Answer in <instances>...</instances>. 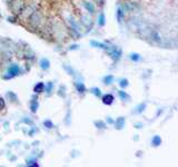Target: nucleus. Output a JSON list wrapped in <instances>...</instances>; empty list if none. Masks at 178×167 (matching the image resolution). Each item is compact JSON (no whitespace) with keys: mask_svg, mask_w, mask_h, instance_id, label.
I'll return each instance as SVG.
<instances>
[{"mask_svg":"<svg viewBox=\"0 0 178 167\" xmlns=\"http://www.w3.org/2000/svg\"><path fill=\"white\" fill-rule=\"evenodd\" d=\"M22 122L26 123V124H29V125H31V124H32V120L28 119V117H27V119H22Z\"/></svg>","mask_w":178,"mask_h":167,"instance_id":"33","label":"nucleus"},{"mask_svg":"<svg viewBox=\"0 0 178 167\" xmlns=\"http://www.w3.org/2000/svg\"><path fill=\"white\" fill-rule=\"evenodd\" d=\"M107 122L109 123V124H112V123H114V120H112V118H110V117H108V119H107Z\"/></svg>","mask_w":178,"mask_h":167,"instance_id":"36","label":"nucleus"},{"mask_svg":"<svg viewBox=\"0 0 178 167\" xmlns=\"http://www.w3.org/2000/svg\"><path fill=\"white\" fill-rule=\"evenodd\" d=\"M44 125H45L47 128H49V129L54 128V124L51 123V120H45V122H44Z\"/></svg>","mask_w":178,"mask_h":167,"instance_id":"28","label":"nucleus"},{"mask_svg":"<svg viewBox=\"0 0 178 167\" xmlns=\"http://www.w3.org/2000/svg\"><path fill=\"white\" fill-rule=\"evenodd\" d=\"M38 107H39V104H38V101H37V98H32V100L30 102V109L32 113H36L37 109H38Z\"/></svg>","mask_w":178,"mask_h":167,"instance_id":"18","label":"nucleus"},{"mask_svg":"<svg viewBox=\"0 0 178 167\" xmlns=\"http://www.w3.org/2000/svg\"><path fill=\"white\" fill-rule=\"evenodd\" d=\"M52 89H54V82L49 81L47 85H45V90L48 92V95H50L51 92H52Z\"/></svg>","mask_w":178,"mask_h":167,"instance_id":"21","label":"nucleus"},{"mask_svg":"<svg viewBox=\"0 0 178 167\" xmlns=\"http://www.w3.org/2000/svg\"><path fill=\"white\" fill-rule=\"evenodd\" d=\"M145 108H146V104H139L137 107H136V110H134L135 114H140L142 111L145 110Z\"/></svg>","mask_w":178,"mask_h":167,"instance_id":"23","label":"nucleus"},{"mask_svg":"<svg viewBox=\"0 0 178 167\" xmlns=\"http://www.w3.org/2000/svg\"><path fill=\"white\" fill-rule=\"evenodd\" d=\"M11 1H14V0H5V2H7V4H10Z\"/></svg>","mask_w":178,"mask_h":167,"instance_id":"37","label":"nucleus"},{"mask_svg":"<svg viewBox=\"0 0 178 167\" xmlns=\"http://www.w3.org/2000/svg\"><path fill=\"white\" fill-rule=\"evenodd\" d=\"M6 96H7V98H8V99L11 101V102H17V100H18V97H17V95H16L15 92H12V91H8Z\"/></svg>","mask_w":178,"mask_h":167,"instance_id":"15","label":"nucleus"},{"mask_svg":"<svg viewBox=\"0 0 178 167\" xmlns=\"http://www.w3.org/2000/svg\"><path fill=\"white\" fill-rule=\"evenodd\" d=\"M104 84L105 85H110V84H112V81H114V76L112 75H107V76L104 77Z\"/></svg>","mask_w":178,"mask_h":167,"instance_id":"19","label":"nucleus"},{"mask_svg":"<svg viewBox=\"0 0 178 167\" xmlns=\"http://www.w3.org/2000/svg\"><path fill=\"white\" fill-rule=\"evenodd\" d=\"M27 165H28V166H38L37 162H35V161H28V162H27Z\"/></svg>","mask_w":178,"mask_h":167,"instance_id":"30","label":"nucleus"},{"mask_svg":"<svg viewBox=\"0 0 178 167\" xmlns=\"http://www.w3.org/2000/svg\"><path fill=\"white\" fill-rule=\"evenodd\" d=\"M16 19H18L17 17H10V18H8V21H10V22H16Z\"/></svg>","mask_w":178,"mask_h":167,"instance_id":"32","label":"nucleus"},{"mask_svg":"<svg viewBox=\"0 0 178 167\" xmlns=\"http://www.w3.org/2000/svg\"><path fill=\"white\" fill-rule=\"evenodd\" d=\"M105 15L104 14H100L99 17H98V25L100 26V27H104L105 26Z\"/></svg>","mask_w":178,"mask_h":167,"instance_id":"24","label":"nucleus"},{"mask_svg":"<svg viewBox=\"0 0 178 167\" xmlns=\"http://www.w3.org/2000/svg\"><path fill=\"white\" fill-rule=\"evenodd\" d=\"M125 124H126V119L124 117H118L115 122V128L118 129V130H122V128L125 127Z\"/></svg>","mask_w":178,"mask_h":167,"instance_id":"9","label":"nucleus"},{"mask_svg":"<svg viewBox=\"0 0 178 167\" xmlns=\"http://www.w3.org/2000/svg\"><path fill=\"white\" fill-rule=\"evenodd\" d=\"M105 50H107V52L109 54V56L112 58V60L118 61L120 59V57H122V49L118 48L117 46L108 45V44H106Z\"/></svg>","mask_w":178,"mask_h":167,"instance_id":"3","label":"nucleus"},{"mask_svg":"<svg viewBox=\"0 0 178 167\" xmlns=\"http://www.w3.org/2000/svg\"><path fill=\"white\" fill-rule=\"evenodd\" d=\"M122 8L124 9V11H138L139 10V6L136 2H132V1H127L122 6Z\"/></svg>","mask_w":178,"mask_h":167,"instance_id":"6","label":"nucleus"},{"mask_svg":"<svg viewBox=\"0 0 178 167\" xmlns=\"http://www.w3.org/2000/svg\"><path fill=\"white\" fill-rule=\"evenodd\" d=\"M92 46L94 47H96V48H102V49H105V47H106V44H104V42H98V41H95V40H92Z\"/></svg>","mask_w":178,"mask_h":167,"instance_id":"22","label":"nucleus"},{"mask_svg":"<svg viewBox=\"0 0 178 167\" xmlns=\"http://www.w3.org/2000/svg\"><path fill=\"white\" fill-rule=\"evenodd\" d=\"M80 24L85 28L90 30L92 28V26H94V20H92V18L89 15H81L80 16Z\"/></svg>","mask_w":178,"mask_h":167,"instance_id":"5","label":"nucleus"},{"mask_svg":"<svg viewBox=\"0 0 178 167\" xmlns=\"http://www.w3.org/2000/svg\"><path fill=\"white\" fill-rule=\"evenodd\" d=\"M102 100L105 105H108V106H109V105H112V102H114L115 98H114V96H112V94H106V95L102 96Z\"/></svg>","mask_w":178,"mask_h":167,"instance_id":"10","label":"nucleus"},{"mask_svg":"<svg viewBox=\"0 0 178 167\" xmlns=\"http://www.w3.org/2000/svg\"><path fill=\"white\" fill-rule=\"evenodd\" d=\"M116 16H117V20L119 24H122V21L125 20V11H124V9H122V7L118 8L117 12H116Z\"/></svg>","mask_w":178,"mask_h":167,"instance_id":"12","label":"nucleus"},{"mask_svg":"<svg viewBox=\"0 0 178 167\" xmlns=\"http://www.w3.org/2000/svg\"><path fill=\"white\" fill-rule=\"evenodd\" d=\"M0 18H1V15H0Z\"/></svg>","mask_w":178,"mask_h":167,"instance_id":"38","label":"nucleus"},{"mask_svg":"<svg viewBox=\"0 0 178 167\" xmlns=\"http://www.w3.org/2000/svg\"><path fill=\"white\" fill-rule=\"evenodd\" d=\"M118 95H119V98H120V99H122V100H129V99H130V96H129V95H128L127 92H126V91H124V90H119L118 91Z\"/></svg>","mask_w":178,"mask_h":167,"instance_id":"17","label":"nucleus"},{"mask_svg":"<svg viewBox=\"0 0 178 167\" xmlns=\"http://www.w3.org/2000/svg\"><path fill=\"white\" fill-rule=\"evenodd\" d=\"M68 22H69V25H70V29H72V30H76V31H80V27H79V25H80V22L79 21H77L74 17H71V16H69L68 17Z\"/></svg>","mask_w":178,"mask_h":167,"instance_id":"7","label":"nucleus"},{"mask_svg":"<svg viewBox=\"0 0 178 167\" xmlns=\"http://www.w3.org/2000/svg\"><path fill=\"white\" fill-rule=\"evenodd\" d=\"M28 20V25L32 29H39L40 26L44 22V15L40 10H35L30 16L29 18L27 19Z\"/></svg>","mask_w":178,"mask_h":167,"instance_id":"1","label":"nucleus"},{"mask_svg":"<svg viewBox=\"0 0 178 167\" xmlns=\"http://www.w3.org/2000/svg\"><path fill=\"white\" fill-rule=\"evenodd\" d=\"M128 85H129V82L127 79H120V81H119V86L122 88H126V87H128Z\"/></svg>","mask_w":178,"mask_h":167,"instance_id":"27","label":"nucleus"},{"mask_svg":"<svg viewBox=\"0 0 178 167\" xmlns=\"http://www.w3.org/2000/svg\"><path fill=\"white\" fill-rule=\"evenodd\" d=\"M92 92L95 95L96 97H102V90L99 89V88H97V87H94V88H92Z\"/></svg>","mask_w":178,"mask_h":167,"instance_id":"25","label":"nucleus"},{"mask_svg":"<svg viewBox=\"0 0 178 167\" xmlns=\"http://www.w3.org/2000/svg\"><path fill=\"white\" fill-rule=\"evenodd\" d=\"M20 74H21L20 67L18 66V65H16V64H11L10 66H9V68H8V70H7V74L4 76V79H11L14 77L20 75Z\"/></svg>","mask_w":178,"mask_h":167,"instance_id":"4","label":"nucleus"},{"mask_svg":"<svg viewBox=\"0 0 178 167\" xmlns=\"http://www.w3.org/2000/svg\"><path fill=\"white\" fill-rule=\"evenodd\" d=\"M95 125L97 126V128H102V129L106 128V124H105V122H102V120H98V122H95Z\"/></svg>","mask_w":178,"mask_h":167,"instance_id":"26","label":"nucleus"},{"mask_svg":"<svg viewBox=\"0 0 178 167\" xmlns=\"http://www.w3.org/2000/svg\"><path fill=\"white\" fill-rule=\"evenodd\" d=\"M135 126H136V128H142L144 125H142V123H136V124H135Z\"/></svg>","mask_w":178,"mask_h":167,"instance_id":"34","label":"nucleus"},{"mask_svg":"<svg viewBox=\"0 0 178 167\" xmlns=\"http://www.w3.org/2000/svg\"><path fill=\"white\" fill-rule=\"evenodd\" d=\"M64 67H65V69H66V70H68L69 75H72V76L75 75V74H74V70H72V69H70V67H68V66H64Z\"/></svg>","mask_w":178,"mask_h":167,"instance_id":"31","label":"nucleus"},{"mask_svg":"<svg viewBox=\"0 0 178 167\" xmlns=\"http://www.w3.org/2000/svg\"><path fill=\"white\" fill-rule=\"evenodd\" d=\"M5 107H6V101L4 100V98H1V97H0V110H1V109H4Z\"/></svg>","mask_w":178,"mask_h":167,"instance_id":"29","label":"nucleus"},{"mask_svg":"<svg viewBox=\"0 0 178 167\" xmlns=\"http://www.w3.org/2000/svg\"><path fill=\"white\" fill-rule=\"evenodd\" d=\"M34 91L37 92V94H41L45 91V84L42 81H39L38 84H36L35 87H34Z\"/></svg>","mask_w":178,"mask_h":167,"instance_id":"13","label":"nucleus"},{"mask_svg":"<svg viewBox=\"0 0 178 167\" xmlns=\"http://www.w3.org/2000/svg\"><path fill=\"white\" fill-rule=\"evenodd\" d=\"M129 58H130L132 61H139L142 59V56L139 55V54H137V52H132V54L129 55Z\"/></svg>","mask_w":178,"mask_h":167,"instance_id":"20","label":"nucleus"},{"mask_svg":"<svg viewBox=\"0 0 178 167\" xmlns=\"http://www.w3.org/2000/svg\"><path fill=\"white\" fill-rule=\"evenodd\" d=\"M82 5H84V7H85V9H86L89 14H95L96 12V7H95V5L92 4V2H90V1H88V0H84L82 1Z\"/></svg>","mask_w":178,"mask_h":167,"instance_id":"8","label":"nucleus"},{"mask_svg":"<svg viewBox=\"0 0 178 167\" xmlns=\"http://www.w3.org/2000/svg\"><path fill=\"white\" fill-rule=\"evenodd\" d=\"M26 5H27V4H26V0H14V1H11L10 4H8L10 10L12 11V14H14L16 17L20 14L21 10L25 8Z\"/></svg>","mask_w":178,"mask_h":167,"instance_id":"2","label":"nucleus"},{"mask_svg":"<svg viewBox=\"0 0 178 167\" xmlns=\"http://www.w3.org/2000/svg\"><path fill=\"white\" fill-rule=\"evenodd\" d=\"M152 145H153L154 147H158V146H160L162 145V138L159 136H154L153 137V139H152Z\"/></svg>","mask_w":178,"mask_h":167,"instance_id":"16","label":"nucleus"},{"mask_svg":"<svg viewBox=\"0 0 178 167\" xmlns=\"http://www.w3.org/2000/svg\"><path fill=\"white\" fill-rule=\"evenodd\" d=\"M75 86H76V89L79 94H85L86 92V86L82 82H76Z\"/></svg>","mask_w":178,"mask_h":167,"instance_id":"14","label":"nucleus"},{"mask_svg":"<svg viewBox=\"0 0 178 167\" xmlns=\"http://www.w3.org/2000/svg\"><path fill=\"white\" fill-rule=\"evenodd\" d=\"M39 65H40V68L42 70H48L50 68V61L48 60L47 58H42V59H40Z\"/></svg>","mask_w":178,"mask_h":167,"instance_id":"11","label":"nucleus"},{"mask_svg":"<svg viewBox=\"0 0 178 167\" xmlns=\"http://www.w3.org/2000/svg\"><path fill=\"white\" fill-rule=\"evenodd\" d=\"M78 48V46L77 45H72V46H70V48L69 49H77Z\"/></svg>","mask_w":178,"mask_h":167,"instance_id":"35","label":"nucleus"}]
</instances>
